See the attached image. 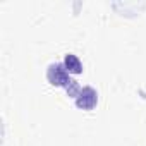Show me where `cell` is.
<instances>
[{
	"instance_id": "7a4b0ae2",
	"label": "cell",
	"mask_w": 146,
	"mask_h": 146,
	"mask_svg": "<svg viewBox=\"0 0 146 146\" xmlns=\"http://www.w3.org/2000/svg\"><path fill=\"white\" fill-rule=\"evenodd\" d=\"M74 100H76V107L78 108H81V110H93L98 105V93L91 86H84V88H81L79 95Z\"/></svg>"
},
{
	"instance_id": "6da1fadb",
	"label": "cell",
	"mask_w": 146,
	"mask_h": 146,
	"mask_svg": "<svg viewBox=\"0 0 146 146\" xmlns=\"http://www.w3.org/2000/svg\"><path fill=\"white\" fill-rule=\"evenodd\" d=\"M46 79L52 86L57 88H64L67 91V95L70 98H76L81 91V86L78 84V81L70 79V74L65 70V67L62 64H50L46 69Z\"/></svg>"
},
{
	"instance_id": "3957f363",
	"label": "cell",
	"mask_w": 146,
	"mask_h": 146,
	"mask_svg": "<svg viewBox=\"0 0 146 146\" xmlns=\"http://www.w3.org/2000/svg\"><path fill=\"white\" fill-rule=\"evenodd\" d=\"M62 65L65 67V70L69 72V74H81L83 72V64L78 58V55H74V53H67L64 57Z\"/></svg>"
}]
</instances>
